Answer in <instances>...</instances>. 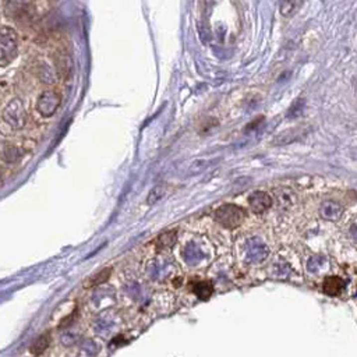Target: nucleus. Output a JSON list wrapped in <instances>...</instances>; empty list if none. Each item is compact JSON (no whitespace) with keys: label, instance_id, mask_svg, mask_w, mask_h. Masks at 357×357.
I'll use <instances>...</instances> for the list:
<instances>
[{"label":"nucleus","instance_id":"1","mask_svg":"<svg viewBox=\"0 0 357 357\" xmlns=\"http://www.w3.org/2000/svg\"><path fill=\"white\" fill-rule=\"evenodd\" d=\"M18 52V36L11 27L0 25V66H7Z\"/></svg>","mask_w":357,"mask_h":357},{"label":"nucleus","instance_id":"2","mask_svg":"<svg viewBox=\"0 0 357 357\" xmlns=\"http://www.w3.org/2000/svg\"><path fill=\"white\" fill-rule=\"evenodd\" d=\"M244 219H246V213L237 205L226 204V205L219 206L215 211V220L222 226L229 227V229L240 226Z\"/></svg>","mask_w":357,"mask_h":357},{"label":"nucleus","instance_id":"3","mask_svg":"<svg viewBox=\"0 0 357 357\" xmlns=\"http://www.w3.org/2000/svg\"><path fill=\"white\" fill-rule=\"evenodd\" d=\"M62 105V95L56 89H46L36 99V110L43 117H52Z\"/></svg>","mask_w":357,"mask_h":357},{"label":"nucleus","instance_id":"4","mask_svg":"<svg viewBox=\"0 0 357 357\" xmlns=\"http://www.w3.org/2000/svg\"><path fill=\"white\" fill-rule=\"evenodd\" d=\"M3 119L11 129L20 130L25 124V110L20 99H13L3 110Z\"/></svg>","mask_w":357,"mask_h":357},{"label":"nucleus","instance_id":"5","mask_svg":"<svg viewBox=\"0 0 357 357\" xmlns=\"http://www.w3.org/2000/svg\"><path fill=\"white\" fill-rule=\"evenodd\" d=\"M268 254H269V250L261 239L253 237V239L247 240V243H246V255H247L248 261L260 264L267 258Z\"/></svg>","mask_w":357,"mask_h":357},{"label":"nucleus","instance_id":"6","mask_svg":"<svg viewBox=\"0 0 357 357\" xmlns=\"http://www.w3.org/2000/svg\"><path fill=\"white\" fill-rule=\"evenodd\" d=\"M248 205L255 213L265 212L272 205L271 195L265 191H254L248 197Z\"/></svg>","mask_w":357,"mask_h":357},{"label":"nucleus","instance_id":"7","mask_svg":"<svg viewBox=\"0 0 357 357\" xmlns=\"http://www.w3.org/2000/svg\"><path fill=\"white\" fill-rule=\"evenodd\" d=\"M320 215L323 216L324 219L327 220H335L341 219V216L344 215V206L341 205L338 201H324L323 205L320 206Z\"/></svg>","mask_w":357,"mask_h":357},{"label":"nucleus","instance_id":"8","mask_svg":"<svg viewBox=\"0 0 357 357\" xmlns=\"http://www.w3.org/2000/svg\"><path fill=\"white\" fill-rule=\"evenodd\" d=\"M345 289V282L341 279V278H337V276H331V278H327L324 281L323 285V290L330 296H337L339 295L342 290Z\"/></svg>","mask_w":357,"mask_h":357},{"label":"nucleus","instance_id":"9","mask_svg":"<svg viewBox=\"0 0 357 357\" xmlns=\"http://www.w3.org/2000/svg\"><path fill=\"white\" fill-rule=\"evenodd\" d=\"M49 344H50V335L49 334H43L32 344L31 353L32 355H41L42 352H45L48 349Z\"/></svg>","mask_w":357,"mask_h":357},{"label":"nucleus","instance_id":"10","mask_svg":"<svg viewBox=\"0 0 357 357\" xmlns=\"http://www.w3.org/2000/svg\"><path fill=\"white\" fill-rule=\"evenodd\" d=\"M176 243V234L175 232H166V233L161 234L158 239V248L159 250H166L171 248Z\"/></svg>","mask_w":357,"mask_h":357},{"label":"nucleus","instance_id":"11","mask_svg":"<svg viewBox=\"0 0 357 357\" xmlns=\"http://www.w3.org/2000/svg\"><path fill=\"white\" fill-rule=\"evenodd\" d=\"M212 285L209 282H198L195 286H194V292L197 293L199 299H208L209 296L212 295Z\"/></svg>","mask_w":357,"mask_h":357},{"label":"nucleus","instance_id":"12","mask_svg":"<svg viewBox=\"0 0 357 357\" xmlns=\"http://www.w3.org/2000/svg\"><path fill=\"white\" fill-rule=\"evenodd\" d=\"M276 197H278V201L281 202V205L288 206L290 204L295 202V197L293 194L286 190V188H281V190H276Z\"/></svg>","mask_w":357,"mask_h":357},{"label":"nucleus","instance_id":"13","mask_svg":"<svg viewBox=\"0 0 357 357\" xmlns=\"http://www.w3.org/2000/svg\"><path fill=\"white\" fill-rule=\"evenodd\" d=\"M303 110H304V101L303 99H296L295 102L290 105V108H289L288 117H290V119L299 117L303 113Z\"/></svg>","mask_w":357,"mask_h":357},{"label":"nucleus","instance_id":"14","mask_svg":"<svg viewBox=\"0 0 357 357\" xmlns=\"http://www.w3.org/2000/svg\"><path fill=\"white\" fill-rule=\"evenodd\" d=\"M324 262H325V260H324L323 257H320V255L311 257L309 260V262H307V269H309V272H313V274H314V272H318L320 268L324 265Z\"/></svg>","mask_w":357,"mask_h":357},{"label":"nucleus","instance_id":"15","mask_svg":"<svg viewBox=\"0 0 357 357\" xmlns=\"http://www.w3.org/2000/svg\"><path fill=\"white\" fill-rule=\"evenodd\" d=\"M202 258V254L199 253L198 250L195 247H187V251H185V260L188 264H197L198 261H201Z\"/></svg>","mask_w":357,"mask_h":357},{"label":"nucleus","instance_id":"16","mask_svg":"<svg viewBox=\"0 0 357 357\" xmlns=\"http://www.w3.org/2000/svg\"><path fill=\"white\" fill-rule=\"evenodd\" d=\"M1 155H3V159H6L8 162H11V161H15V159L18 158V151H17V148L13 147V145H6L4 147V150L1 152Z\"/></svg>","mask_w":357,"mask_h":357},{"label":"nucleus","instance_id":"17","mask_svg":"<svg viewBox=\"0 0 357 357\" xmlns=\"http://www.w3.org/2000/svg\"><path fill=\"white\" fill-rule=\"evenodd\" d=\"M165 194V190H164V187H155L154 190L151 191L150 194V197H148V202L152 204V202H155V201H158V199L162 198V195Z\"/></svg>","mask_w":357,"mask_h":357},{"label":"nucleus","instance_id":"18","mask_svg":"<svg viewBox=\"0 0 357 357\" xmlns=\"http://www.w3.org/2000/svg\"><path fill=\"white\" fill-rule=\"evenodd\" d=\"M296 6H297L296 3H290V1H285V3H282V4H281L282 14H283V15L292 14V13H293V10H295Z\"/></svg>","mask_w":357,"mask_h":357},{"label":"nucleus","instance_id":"19","mask_svg":"<svg viewBox=\"0 0 357 357\" xmlns=\"http://www.w3.org/2000/svg\"><path fill=\"white\" fill-rule=\"evenodd\" d=\"M352 233H353V236H355V239L357 240V227L356 226L352 229Z\"/></svg>","mask_w":357,"mask_h":357},{"label":"nucleus","instance_id":"20","mask_svg":"<svg viewBox=\"0 0 357 357\" xmlns=\"http://www.w3.org/2000/svg\"><path fill=\"white\" fill-rule=\"evenodd\" d=\"M353 155H355V158L357 159V150H353Z\"/></svg>","mask_w":357,"mask_h":357}]
</instances>
